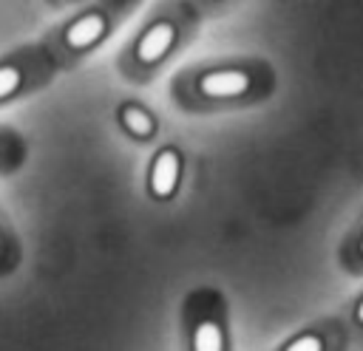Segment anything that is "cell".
Here are the masks:
<instances>
[{
    "mask_svg": "<svg viewBox=\"0 0 363 351\" xmlns=\"http://www.w3.org/2000/svg\"><path fill=\"white\" fill-rule=\"evenodd\" d=\"M193 351H224L221 328L216 323H210V320L199 323L196 334H193Z\"/></svg>",
    "mask_w": 363,
    "mask_h": 351,
    "instance_id": "8992f818",
    "label": "cell"
},
{
    "mask_svg": "<svg viewBox=\"0 0 363 351\" xmlns=\"http://www.w3.org/2000/svg\"><path fill=\"white\" fill-rule=\"evenodd\" d=\"M357 258H363V232H360V241H357Z\"/></svg>",
    "mask_w": 363,
    "mask_h": 351,
    "instance_id": "9c48e42d",
    "label": "cell"
},
{
    "mask_svg": "<svg viewBox=\"0 0 363 351\" xmlns=\"http://www.w3.org/2000/svg\"><path fill=\"white\" fill-rule=\"evenodd\" d=\"M122 125H125V130L130 133V136H136V139H147L150 133H153V116L147 113V110H142V108H136V105H125L122 108Z\"/></svg>",
    "mask_w": 363,
    "mask_h": 351,
    "instance_id": "5b68a950",
    "label": "cell"
},
{
    "mask_svg": "<svg viewBox=\"0 0 363 351\" xmlns=\"http://www.w3.org/2000/svg\"><path fill=\"white\" fill-rule=\"evenodd\" d=\"M176 37H179L176 20L162 17V20L150 23V25L139 34V40H136V45H133V62H136L139 68H153V65L176 45Z\"/></svg>",
    "mask_w": 363,
    "mask_h": 351,
    "instance_id": "7a4b0ae2",
    "label": "cell"
},
{
    "mask_svg": "<svg viewBox=\"0 0 363 351\" xmlns=\"http://www.w3.org/2000/svg\"><path fill=\"white\" fill-rule=\"evenodd\" d=\"M179 173H182L179 153H176L173 147H164V150L153 159V167H150V192H153L156 198H170V195L176 192Z\"/></svg>",
    "mask_w": 363,
    "mask_h": 351,
    "instance_id": "277c9868",
    "label": "cell"
},
{
    "mask_svg": "<svg viewBox=\"0 0 363 351\" xmlns=\"http://www.w3.org/2000/svg\"><path fill=\"white\" fill-rule=\"evenodd\" d=\"M354 320L363 326V300H360V303H357V309H354Z\"/></svg>",
    "mask_w": 363,
    "mask_h": 351,
    "instance_id": "ba28073f",
    "label": "cell"
},
{
    "mask_svg": "<svg viewBox=\"0 0 363 351\" xmlns=\"http://www.w3.org/2000/svg\"><path fill=\"white\" fill-rule=\"evenodd\" d=\"M284 351H323V340L318 334H303V337L292 340Z\"/></svg>",
    "mask_w": 363,
    "mask_h": 351,
    "instance_id": "52a82bcc",
    "label": "cell"
},
{
    "mask_svg": "<svg viewBox=\"0 0 363 351\" xmlns=\"http://www.w3.org/2000/svg\"><path fill=\"white\" fill-rule=\"evenodd\" d=\"M108 31V17L102 11H88V14H79L77 20H71L60 37V45L65 51H85L91 45H96Z\"/></svg>",
    "mask_w": 363,
    "mask_h": 351,
    "instance_id": "3957f363",
    "label": "cell"
},
{
    "mask_svg": "<svg viewBox=\"0 0 363 351\" xmlns=\"http://www.w3.org/2000/svg\"><path fill=\"white\" fill-rule=\"evenodd\" d=\"M193 91L201 99H238L252 91V74L244 68H213L193 79Z\"/></svg>",
    "mask_w": 363,
    "mask_h": 351,
    "instance_id": "6da1fadb",
    "label": "cell"
}]
</instances>
